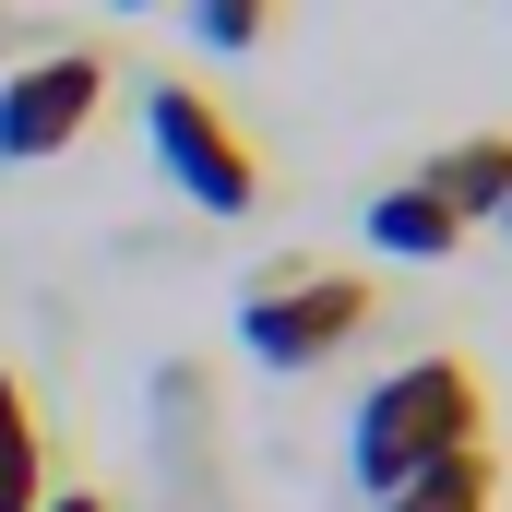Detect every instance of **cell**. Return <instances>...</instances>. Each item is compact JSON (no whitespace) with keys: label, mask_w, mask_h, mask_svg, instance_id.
I'll return each mask as SVG.
<instances>
[{"label":"cell","mask_w":512,"mask_h":512,"mask_svg":"<svg viewBox=\"0 0 512 512\" xmlns=\"http://www.w3.org/2000/svg\"><path fill=\"white\" fill-rule=\"evenodd\" d=\"M489 441V382L465 370V358H405L382 382L358 393V417H346V477L393 501L405 477H429L441 453H477Z\"/></svg>","instance_id":"1"},{"label":"cell","mask_w":512,"mask_h":512,"mask_svg":"<svg viewBox=\"0 0 512 512\" xmlns=\"http://www.w3.org/2000/svg\"><path fill=\"white\" fill-rule=\"evenodd\" d=\"M370 322H382V286L370 274H334V262H286V274H262L251 298H239V346H251L262 370H322Z\"/></svg>","instance_id":"2"},{"label":"cell","mask_w":512,"mask_h":512,"mask_svg":"<svg viewBox=\"0 0 512 512\" xmlns=\"http://www.w3.org/2000/svg\"><path fill=\"white\" fill-rule=\"evenodd\" d=\"M143 143H155V167L179 179V203H203V215H251L262 191H274V179H262V143L227 120L203 84H143Z\"/></svg>","instance_id":"3"},{"label":"cell","mask_w":512,"mask_h":512,"mask_svg":"<svg viewBox=\"0 0 512 512\" xmlns=\"http://www.w3.org/2000/svg\"><path fill=\"white\" fill-rule=\"evenodd\" d=\"M108 108V48H36L0 72V167H48L72 155Z\"/></svg>","instance_id":"4"},{"label":"cell","mask_w":512,"mask_h":512,"mask_svg":"<svg viewBox=\"0 0 512 512\" xmlns=\"http://www.w3.org/2000/svg\"><path fill=\"white\" fill-rule=\"evenodd\" d=\"M358 227H370V251H382V262H453V251H465V215H453L429 179L370 191V215H358Z\"/></svg>","instance_id":"5"},{"label":"cell","mask_w":512,"mask_h":512,"mask_svg":"<svg viewBox=\"0 0 512 512\" xmlns=\"http://www.w3.org/2000/svg\"><path fill=\"white\" fill-rule=\"evenodd\" d=\"M417 179H429V191H441L465 227H489V215L512 203V131H465V143H441Z\"/></svg>","instance_id":"6"},{"label":"cell","mask_w":512,"mask_h":512,"mask_svg":"<svg viewBox=\"0 0 512 512\" xmlns=\"http://www.w3.org/2000/svg\"><path fill=\"white\" fill-rule=\"evenodd\" d=\"M36 501H48V417L0 370V512H36Z\"/></svg>","instance_id":"7"},{"label":"cell","mask_w":512,"mask_h":512,"mask_svg":"<svg viewBox=\"0 0 512 512\" xmlns=\"http://www.w3.org/2000/svg\"><path fill=\"white\" fill-rule=\"evenodd\" d=\"M370 512H501V453L477 441V453H441L429 477H405L393 501H370Z\"/></svg>","instance_id":"8"},{"label":"cell","mask_w":512,"mask_h":512,"mask_svg":"<svg viewBox=\"0 0 512 512\" xmlns=\"http://www.w3.org/2000/svg\"><path fill=\"white\" fill-rule=\"evenodd\" d=\"M274 24H286V0H191V36H203L215 60H251Z\"/></svg>","instance_id":"9"},{"label":"cell","mask_w":512,"mask_h":512,"mask_svg":"<svg viewBox=\"0 0 512 512\" xmlns=\"http://www.w3.org/2000/svg\"><path fill=\"white\" fill-rule=\"evenodd\" d=\"M36 512H108V501H96V489H60V501H36Z\"/></svg>","instance_id":"10"},{"label":"cell","mask_w":512,"mask_h":512,"mask_svg":"<svg viewBox=\"0 0 512 512\" xmlns=\"http://www.w3.org/2000/svg\"><path fill=\"white\" fill-rule=\"evenodd\" d=\"M489 227H501V239H512V203H501V215H489Z\"/></svg>","instance_id":"11"},{"label":"cell","mask_w":512,"mask_h":512,"mask_svg":"<svg viewBox=\"0 0 512 512\" xmlns=\"http://www.w3.org/2000/svg\"><path fill=\"white\" fill-rule=\"evenodd\" d=\"M120 12H155V0H120Z\"/></svg>","instance_id":"12"}]
</instances>
